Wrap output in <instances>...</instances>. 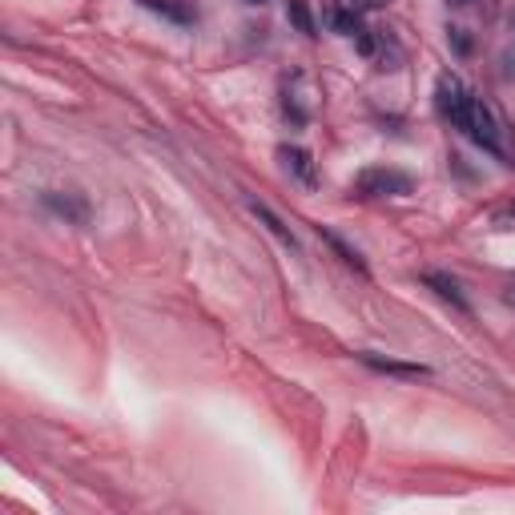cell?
Listing matches in <instances>:
<instances>
[{
    "label": "cell",
    "mask_w": 515,
    "mask_h": 515,
    "mask_svg": "<svg viewBox=\"0 0 515 515\" xmlns=\"http://www.w3.org/2000/svg\"><path fill=\"white\" fill-rule=\"evenodd\" d=\"M351 5H355L359 13H375V9H387L391 0H351Z\"/></svg>",
    "instance_id": "cell-12"
},
{
    "label": "cell",
    "mask_w": 515,
    "mask_h": 515,
    "mask_svg": "<svg viewBox=\"0 0 515 515\" xmlns=\"http://www.w3.org/2000/svg\"><path fill=\"white\" fill-rule=\"evenodd\" d=\"M278 157H282L286 174H290L294 182H302L306 190H314V186H318V165H314L310 149H302V145H278Z\"/></svg>",
    "instance_id": "cell-3"
},
{
    "label": "cell",
    "mask_w": 515,
    "mask_h": 515,
    "mask_svg": "<svg viewBox=\"0 0 515 515\" xmlns=\"http://www.w3.org/2000/svg\"><path fill=\"white\" fill-rule=\"evenodd\" d=\"M45 206L49 210H57L61 218H69V222H85L89 218V206L81 202V198H61V194H45Z\"/></svg>",
    "instance_id": "cell-8"
},
{
    "label": "cell",
    "mask_w": 515,
    "mask_h": 515,
    "mask_svg": "<svg viewBox=\"0 0 515 515\" xmlns=\"http://www.w3.org/2000/svg\"><path fill=\"white\" fill-rule=\"evenodd\" d=\"M250 214H254V218H258V222H262V226H266V230H270V234H274V238H278L286 250H298V238L286 230V222H282V218H278L270 206H262V202H250Z\"/></svg>",
    "instance_id": "cell-6"
},
{
    "label": "cell",
    "mask_w": 515,
    "mask_h": 515,
    "mask_svg": "<svg viewBox=\"0 0 515 515\" xmlns=\"http://www.w3.org/2000/svg\"><path fill=\"white\" fill-rule=\"evenodd\" d=\"M423 282H427V286H431V290H435V294H439V298H443V302H451V306H455V310H463V314H467V310H471V306H467V298H463V290H459V282H455V278H447V274H439V270H431V274H423Z\"/></svg>",
    "instance_id": "cell-7"
},
{
    "label": "cell",
    "mask_w": 515,
    "mask_h": 515,
    "mask_svg": "<svg viewBox=\"0 0 515 515\" xmlns=\"http://www.w3.org/2000/svg\"><path fill=\"white\" fill-rule=\"evenodd\" d=\"M318 234H322V238H326V242H330V246H334V250L342 254V262H347V266H355L359 274H367V262L359 258V250H351V246H347V242H342L338 234H330V230H322V226H318Z\"/></svg>",
    "instance_id": "cell-10"
},
{
    "label": "cell",
    "mask_w": 515,
    "mask_h": 515,
    "mask_svg": "<svg viewBox=\"0 0 515 515\" xmlns=\"http://www.w3.org/2000/svg\"><path fill=\"white\" fill-rule=\"evenodd\" d=\"M411 190H415V182L403 174V169H387V165L363 169L351 186L355 198H407Z\"/></svg>",
    "instance_id": "cell-2"
},
{
    "label": "cell",
    "mask_w": 515,
    "mask_h": 515,
    "mask_svg": "<svg viewBox=\"0 0 515 515\" xmlns=\"http://www.w3.org/2000/svg\"><path fill=\"white\" fill-rule=\"evenodd\" d=\"M359 363H367V367L379 371V375H395V379H431V371H427L423 363H399V359H383V355H375V351H363Z\"/></svg>",
    "instance_id": "cell-5"
},
{
    "label": "cell",
    "mask_w": 515,
    "mask_h": 515,
    "mask_svg": "<svg viewBox=\"0 0 515 515\" xmlns=\"http://www.w3.org/2000/svg\"><path fill=\"white\" fill-rule=\"evenodd\" d=\"M330 33L338 37H359L363 33V21H359V9L355 5H342V0H326V9H322Z\"/></svg>",
    "instance_id": "cell-4"
},
{
    "label": "cell",
    "mask_w": 515,
    "mask_h": 515,
    "mask_svg": "<svg viewBox=\"0 0 515 515\" xmlns=\"http://www.w3.org/2000/svg\"><path fill=\"white\" fill-rule=\"evenodd\" d=\"M250 5H262V0H250Z\"/></svg>",
    "instance_id": "cell-15"
},
{
    "label": "cell",
    "mask_w": 515,
    "mask_h": 515,
    "mask_svg": "<svg viewBox=\"0 0 515 515\" xmlns=\"http://www.w3.org/2000/svg\"><path fill=\"white\" fill-rule=\"evenodd\" d=\"M503 65H507V73H515V45L507 49V57H503Z\"/></svg>",
    "instance_id": "cell-13"
},
{
    "label": "cell",
    "mask_w": 515,
    "mask_h": 515,
    "mask_svg": "<svg viewBox=\"0 0 515 515\" xmlns=\"http://www.w3.org/2000/svg\"><path fill=\"white\" fill-rule=\"evenodd\" d=\"M286 17L294 21L298 33L314 37V17H310V9H306V0H286Z\"/></svg>",
    "instance_id": "cell-11"
},
{
    "label": "cell",
    "mask_w": 515,
    "mask_h": 515,
    "mask_svg": "<svg viewBox=\"0 0 515 515\" xmlns=\"http://www.w3.org/2000/svg\"><path fill=\"white\" fill-rule=\"evenodd\" d=\"M451 9H467V5H475V0H447Z\"/></svg>",
    "instance_id": "cell-14"
},
{
    "label": "cell",
    "mask_w": 515,
    "mask_h": 515,
    "mask_svg": "<svg viewBox=\"0 0 515 515\" xmlns=\"http://www.w3.org/2000/svg\"><path fill=\"white\" fill-rule=\"evenodd\" d=\"M141 5H145L149 13H157V17H165V21H174V25H190V21H194L190 9L178 5V0H141Z\"/></svg>",
    "instance_id": "cell-9"
},
{
    "label": "cell",
    "mask_w": 515,
    "mask_h": 515,
    "mask_svg": "<svg viewBox=\"0 0 515 515\" xmlns=\"http://www.w3.org/2000/svg\"><path fill=\"white\" fill-rule=\"evenodd\" d=\"M435 109H439V117L451 121L471 145H479L483 153H491V157H499V161L511 165V149H507L503 121H499L495 109H491L483 97H475L459 77H451V73L439 77V85H435Z\"/></svg>",
    "instance_id": "cell-1"
}]
</instances>
